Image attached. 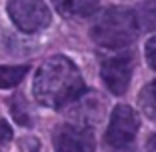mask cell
<instances>
[{"instance_id": "7c38bea8", "label": "cell", "mask_w": 156, "mask_h": 152, "mask_svg": "<svg viewBox=\"0 0 156 152\" xmlns=\"http://www.w3.org/2000/svg\"><path fill=\"white\" fill-rule=\"evenodd\" d=\"M144 52H146L148 66H150L152 70H156V36H152L150 40L146 42V48H144Z\"/></svg>"}, {"instance_id": "9c48e42d", "label": "cell", "mask_w": 156, "mask_h": 152, "mask_svg": "<svg viewBox=\"0 0 156 152\" xmlns=\"http://www.w3.org/2000/svg\"><path fill=\"white\" fill-rule=\"evenodd\" d=\"M28 66H0V88H12L16 84L22 82V78L26 76Z\"/></svg>"}, {"instance_id": "8fae6325", "label": "cell", "mask_w": 156, "mask_h": 152, "mask_svg": "<svg viewBox=\"0 0 156 152\" xmlns=\"http://www.w3.org/2000/svg\"><path fill=\"white\" fill-rule=\"evenodd\" d=\"M140 106L146 112V116L156 118V80L142 88V92H140Z\"/></svg>"}, {"instance_id": "277c9868", "label": "cell", "mask_w": 156, "mask_h": 152, "mask_svg": "<svg viewBox=\"0 0 156 152\" xmlns=\"http://www.w3.org/2000/svg\"><path fill=\"white\" fill-rule=\"evenodd\" d=\"M138 132V116L128 104H118L112 110L106 128V144L114 150H124L134 142Z\"/></svg>"}, {"instance_id": "ba28073f", "label": "cell", "mask_w": 156, "mask_h": 152, "mask_svg": "<svg viewBox=\"0 0 156 152\" xmlns=\"http://www.w3.org/2000/svg\"><path fill=\"white\" fill-rule=\"evenodd\" d=\"M136 24L142 30H156V0H142L136 10Z\"/></svg>"}, {"instance_id": "7a4b0ae2", "label": "cell", "mask_w": 156, "mask_h": 152, "mask_svg": "<svg viewBox=\"0 0 156 152\" xmlns=\"http://www.w3.org/2000/svg\"><path fill=\"white\" fill-rule=\"evenodd\" d=\"M90 34L96 44L104 48H124L132 44L138 34L136 16L124 6H112L96 14Z\"/></svg>"}, {"instance_id": "4fadbf2b", "label": "cell", "mask_w": 156, "mask_h": 152, "mask_svg": "<svg viewBox=\"0 0 156 152\" xmlns=\"http://www.w3.org/2000/svg\"><path fill=\"white\" fill-rule=\"evenodd\" d=\"M10 140H12V128L6 120H0V144H6Z\"/></svg>"}, {"instance_id": "5b68a950", "label": "cell", "mask_w": 156, "mask_h": 152, "mask_svg": "<svg viewBox=\"0 0 156 152\" xmlns=\"http://www.w3.org/2000/svg\"><path fill=\"white\" fill-rule=\"evenodd\" d=\"M52 144L56 152H94V134L84 126L60 124L52 132Z\"/></svg>"}, {"instance_id": "3957f363", "label": "cell", "mask_w": 156, "mask_h": 152, "mask_svg": "<svg viewBox=\"0 0 156 152\" xmlns=\"http://www.w3.org/2000/svg\"><path fill=\"white\" fill-rule=\"evenodd\" d=\"M8 14L16 28L26 34L38 32L50 24V10L42 0H10Z\"/></svg>"}, {"instance_id": "8992f818", "label": "cell", "mask_w": 156, "mask_h": 152, "mask_svg": "<svg viewBox=\"0 0 156 152\" xmlns=\"http://www.w3.org/2000/svg\"><path fill=\"white\" fill-rule=\"evenodd\" d=\"M132 56L130 54H118L110 56L102 62L100 76L104 80L106 88L110 90L114 96H120L128 90L130 78H132Z\"/></svg>"}, {"instance_id": "30bf717a", "label": "cell", "mask_w": 156, "mask_h": 152, "mask_svg": "<svg viewBox=\"0 0 156 152\" xmlns=\"http://www.w3.org/2000/svg\"><path fill=\"white\" fill-rule=\"evenodd\" d=\"M88 98L92 100V92H90V96H88ZM90 100H82L80 96L74 100V102H76L74 116H76V118H80L84 124H92V122H98V120H100V110H92Z\"/></svg>"}, {"instance_id": "52a82bcc", "label": "cell", "mask_w": 156, "mask_h": 152, "mask_svg": "<svg viewBox=\"0 0 156 152\" xmlns=\"http://www.w3.org/2000/svg\"><path fill=\"white\" fill-rule=\"evenodd\" d=\"M54 8L58 10V14L72 18V16H90L96 12L98 0H52Z\"/></svg>"}, {"instance_id": "5bb4252c", "label": "cell", "mask_w": 156, "mask_h": 152, "mask_svg": "<svg viewBox=\"0 0 156 152\" xmlns=\"http://www.w3.org/2000/svg\"><path fill=\"white\" fill-rule=\"evenodd\" d=\"M148 148H150L152 152H156V134L150 136V140H148Z\"/></svg>"}, {"instance_id": "6da1fadb", "label": "cell", "mask_w": 156, "mask_h": 152, "mask_svg": "<svg viewBox=\"0 0 156 152\" xmlns=\"http://www.w3.org/2000/svg\"><path fill=\"white\" fill-rule=\"evenodd\" d=\"M82 74L66 56H52L44 60L32 82L34 98L48 108H62L70 104L82 94Z\"/></svg>"}]
</instances>
